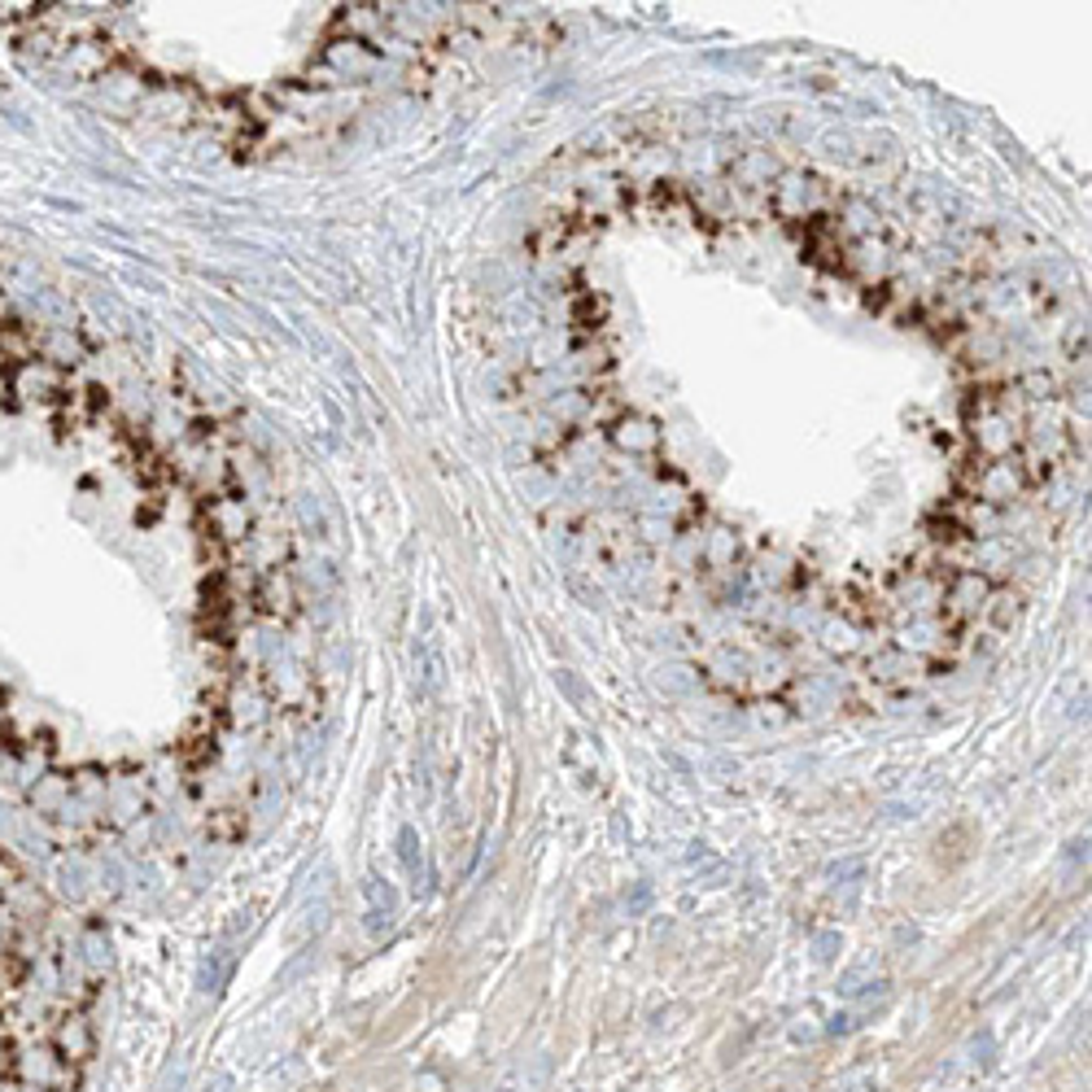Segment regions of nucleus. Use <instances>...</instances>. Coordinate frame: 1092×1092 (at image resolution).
Wrapping results in <instances>:
<instances>
[{"label":"nucleus","mask_w":1092,"mask_h":1092,"mask_svg":"<svg viewBox=\"0 0 1092 1092\" xmlns=\"http://www.w3.org/2000/svg\"><path fill=\"white\" fill-rule=\"evenodd\" d=\"M52 1044H57V1053H62L66 1061H83L88 1053H93L88 1022H83V1018H62V1022H57V1036H52Z\"/></svg>","instance_id":"nucleus-1"},{"label":"nucleus","mask_w":1092,"mask_h":1092,"mask_svg":"<svg viewBox=\"0 0 1092 1092\" xmlns=\"http://www.w3.org/2000/svg\"><path fill=\"white\" fill-rule=\"evenodd\" d=\"M5 1058H10V1053H5V1044H0V1071H5V1066H10V1061H5Z\"/></svg>","instance_id":"nucleus-2"}]
</instances>
